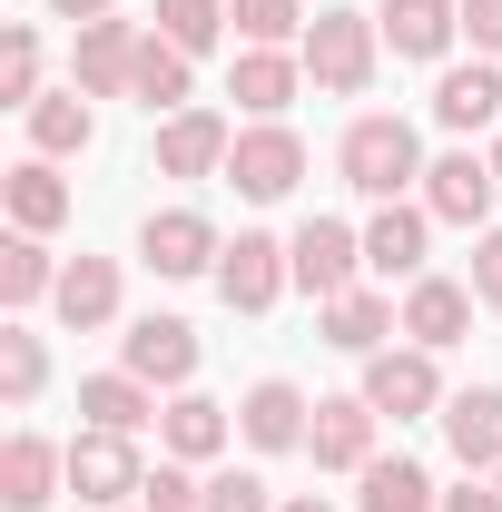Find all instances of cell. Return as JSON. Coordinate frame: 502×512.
I'll list each match as a JSON object with an SVG mask.
<instances>
[{
	"label": "cell",
	"mask_w": 502,
	"mask_h": 512,
	"mask_svg": "<svg viewBox=\"0 0 502 512\" xmlns=\"http://www.w3.org/2000/svg\"><path fill=\"white\" fill-rule=\"evenodd\" d=\"M188 50H178V40H158V30H148V40H138V79H128V99H138V109H148V119H178V109H188Z\"/></svg>",
	"instance_id": "4316f807"
},
{
	"label": "cell",
	"mask_w": 502,
	"mask_h": 512,
	"mask_svg": "<svg viewBox=\"0 0 502 512\" xmlns=\"http://www.w3.org/2000/svg\"><path fill=\"white\" fill-rule=\"evenodd\" d=\"M443 512H502V483L493 473H463V493H443Z\"/></svg>",
	"instance_id": "f35d334b"
},
{
	"label": "cell",
	"mask_w": 502,
	"mask_h": 512,
	"mask_svg": "<svg viewBox=\"0 0 502 512\" xmlns=\"http://www.w3.org/2000/svg\"><path fill=\"white\" fill-rule=\"evenodd\" d=\"M50 483H69V453L50 434H10L0 444V503L10 512H50Z\"/></svg>",
	"instance_id": "ac0fdd59"
},
{
	"label": "cell",
	"mask_w": 502,
	"mask_h": 512,
	"mask_svg": "<svg viewBox=\"0 0 502 512\" xmlns=\"http://www.w3.org/2000/svg\"><path fill=\"white\" fill-rule=\"evenodd\" d=\"M375 404L365 394H315V424H306V453L325 463V473H365L375 463Z\"/></svg>",
	"instance_id": "30bf717a"
},
{
	"label": "cell",
	"mask_w": 502,
	"mask_h": 512,
	"mask_svg": "<svg viewBox=\"0 0 502 512\" xmlns=\"http://www.w3.org/2000/svg\"><path fill=\"white\" fill-rule=\"evenodd\" d=\"M119 355H128V375H138V384H168V394H178V384L197 375V325L188 316H138L119 335Z\"/></svg>",
	"instance_id": "4fadbf2b"
},
{
	"label": "cell",
	"mask_w": 502,
	"mask_h": 512,
	"mask_svg": "<svg viewBox=\"0 0 502 512\" xmlns=\"http://www.w3.org/2000/svg\"><path fill=\"white\" fill-rule=\"evenodd\" d=\"M375 10H315L306 30V79L325 89V99H365L375 89Z\"/></svg>",
	"instance_id": "7a4b0ae2"
},
{
	"label": "cell",
	"mask_w": 502,
	"mask_h": 512,
	"mask_svg": "<svg viewBox=\"0 0 502 512\" xmlns=\"http://www.w3.org/2000/svg\"><path fill=\"white\" fill-rule=\"evenodd\" d=\"M158 40H178L188 60H207L227 40V0H158Z\"/></svg>",
	"instance_id": "4dcf8cb0"
},
{
	"label": "cell",
	"mask_w": 502,
	"mask_h": 512,
	"mask_svg": "<svg viewBox=\"0 0 502 512\" xmlns=\"http://www.w3.org/2000/svg\"><path fill=\"white\" fill-rule=\"evenodd\" d=\"M0 197H10V227H30V237H50L69 217V178L50 168V158H20L10 178H0Z\"/></svg>",
	"instance_id": "83f0119b"
},
{
	"label": "cell",
	"mask_w": 502,
	"mask_h": 512,
	"mask_svg": "<svg viewBox=\"0 0 502 512\" xmlns=\"http://www.w3.org/2000/svg\"><path fill=\"white\" fill-rule=\"evenodd\" d=\"M119 0H50V20H69V30H89V20H109Z\"/></svg>",
	"instance_id": "ab89813d"
},
{
	"label": "cell",
	"mask_w": 502,
	"mask_h": 512,
	"mask_svg": "<svg viewBox=\"0 0 502 512\" xmlns=\"http://www.w3.org/2000/svg\"><path fill=\"white\" fill-rule=\"evenodd\" d=\"M138 256L168 276V286H188V276H217V256H227V237L197 217V207H158L148 227H138Z\"/></svg>",
	"instance_id": "ba28073f"
},
{
	"label": "cell",
	"mask_w": 502,
	"mask_h": 512,
	"mask_svg": "<svg viewBox=\"0 0 502 512\" xmlns=\"http://www.w3.org/2000/svg\"><path fill=\"white\" fill-rule=\"evenodd\" d=\"M40 296H60V266L30 227H10L0 237V306H40Z\"/></svg>",
	"instance_id": "f546056e"
},
{
	"label": "cell",
	"mask_w": 502,
	"mask_h": 512,
	"mask_svg": "<svg viewBox=\"0 0 502 512\" xmlns=\"http://www.w3.org/2000/svg\"><path fill=\"white\" fill-rule=\"evenodd\" d=\"M493 483H502V473H493Z\"/></svg>",
	"instance_id": "7bdbcfd3"
},
{
	"label": "cell",
	"mask_w": 502,
	"mask_h": 512,
	"mask_svg": "<svg viewBox=\"0 0 502 512\" xmlns=\"http://www.w3.org/2000/svg\"><path fill=\"white\" fill-rule=\"evenodd\" d=\"M50 306H60V325H79V335L109 325V316H119V256H69Z\"/></svg>",
	"instance_id": "603a6c76"
},
{
	"label": "cell",
	"mask_w": 502,
	"mask_h": 512,
	"mask_svg": "<svg viewBox=\"0 0 502 512\" xmlns=\"http://www.w3.org/2000/svg\"><path fill=\"white\" fill-rule=\"evenodd\" d=\"M473 286H453V276H414L404 286V335L424 345V355H443V345H463V325H473Z\"/></svg>",
	"instance_id": "2e32d148"
},
{
	"label": "cell",
	"mask_w": 502,
	"mask_h": 512,
	"mask_svg": "<svg viewBox=\"0 0 502 512\" xmlns=\"http://www.w3.org/2000/svg\"><path fill=\"white\" fill-rule=\"evenodd\" d=\"M138 512H207V483H197V463H158L148 483H138Z\"/></svg>",
	"instance_id": "836d02e7"
},
{
	"label": "cell",
	"mask_w": 502,
	"mask_h": 512,
	"mask_svg": "<svg viewBox=\"0 0 502 512\" xmlns=\"http://www.w3.org/2000/svg\"><path fill=\"white\" fill-rule=\"evenodd\" d=\"M443 444H453V463L463 473H502V394L493 384H473V394H443Z\"/></svg>",
	"instance_id": "5bb4252c"
},
{
	"label": "cell",
	"mask_w": 502,
	"mask_h": 512,
	"mask_svg": "<svg viewBox=\"0 0 502 512\" xmlns=\"http://www.w3.org/2000/svg\"><path fill=\"white\" fill-rule=\"evenodd\" d=\"M473 296L502 316V227H483V237H473Z\"/></svg>",
	"instance_id": "8d00e7d4"
},
{
	"label": "cell",
	"mask_w": 502,
	"mask_h": 512,
	"mask_svg": "<svg viewBox=\"0 0 502 512\" xmlns=\"http://www.w3.org/2000/svg\"><path fill=\"white\" fill-rule=\"evenodd\" d=\"M138 40H148V30H138V20H119V10H109V20H89V30H79V79H69V89H89V99H128V79H138Z\"/></svg>",
	"instance_id": "7c38bea8"
},
{
	"label": "cell",
	"mask_w": 502,
	"mask_h": 512,
	"mask_svg": "<svg viewBox=\"0 0 502 512\" xmlns=\"http://www.w3.org/2000/svg\"><path fill=\"white\" fill-rule=\"evenodd\" d=\"M335 168H345V188L375 197V207H394V197L414 188L434 158H424V138H414V119H394V109H365V119L345 128V148H335Z\"/></svg>",
	"instance_id": "6da1fadb"
},
{
	"label": "cell",
	"mask_w": 502,
	"mask_h": 512,
	"mask_svg": "<svg viewBox=\"0 0 502 512\" xmlns=\"http://www.w3.org/2000/svg\"><path fill=\"white\" fill-rule=\"evenodd\" d=\"M286 256H296V286H306L315 306L355 296V276H365V237H355L345 217H306V227L286 237Z\"/></svg>",
	"instance_id": "277c9868"
},
{
	"label": "cell",
	"mask_w": 502,
	"mask_h": 512,
	"mask_svg": "<svg viewBox=\"0 0 502 512\" xmlns=\"http://www.w3.org/2000/svg\"><path fill=\"white\" fill-rule=\"evenodd\" d=\"M375 414H394V424H414V414H443V375L424 345H384V355H365V384H355Z\"/></svg>",
	"instance_id": "8992f818"
},
{
	"label": "cell",
	"mask_w": 502,
	"mask_h": 512,
	"mask_svg": "<svg viewBox=\"0 0 502 512\" xmlns=\"http://www.w3.org/2000/svg\"><path fill=\"white\" fill-rule=\"evenodd\" d=\"M286 286H296V256H286V237H256V227H247L237 247L217 256V296H227L237 316H266Z\"/></svg>",
	"instance_id": "52a82bcc"
},
{
	"label": "cell",
	"mask_w": 502,
	"mask_h": 512,
	"mask_svg": "<svg viewBox=\"0 0 502 512\" xmlns=\"http://www.w3.org/2000/svg\"><path fill=\"white\" fill-rule=\"evenodd\" d=\"M424 237H434V207H404V197H394V207H375V227H365V266L414 286V276H424Z\"/></svg>",
	"instance_id": "ffe728a7"
},
{
	"label": "cell",
	"mask_w": 502,
	"mask_h": 512,
	"mask_svg": "<svg viewBox=\"0 0 502 512\" xmlns=\"http://www.w3.org/2000/svg\"><path fill=\"white\" fill-rule=\"evenodd\" d=\"M355 512H443V493H434V473H424V463L375 453V463H365V493H355Z\"/></svg>",
	"instance_id": "f1b7e54d"
},
{
	"label": "cell",
	"mask_w": 502,
	"mask_h": 512,
	"mask_svg": "<svg viewBox=\"0 0 502 512\" xmlns=\"http://www.w3.org/2000/svg\"><path fill=\"white\" fill-rule=\"evenodd\" d=\"M493 178H502V148H493Z\"/></svg>",
	"instance_id": "b9f144b4"
},
{
	"label": "cell",
	"mask_w": 502,
	"mask_h": 512,
	"mask_svg": "<svg viewBox=\"0 0 502 512\" xmlns=\"http://www.w3.org/2000/svg\"><path fill=\"white\" fill-rule=\"evenodd\" d=\"M40 384H50L40 335H30V325H10V335H0V394H10V404H40Z\"/></svg>",
	"instance_id": "d6a6232c"
},
{
	"label": "cell",
	"mask_w": 502,
	"mask_h": 512,
	"mask_svg": "<svg viewBox=\"0 0 502 512\" xmlns=\"http://www.w3.org/2000/svg\"><path fill=\"white\" fill-rule=\"evenodd\" d=\"M20 119H30V148H40V158H79V148L99 138V109H89V89H40Z\"/></svg>",
	"instance_id": "7402d4cb"
},
{
	"label": "cell",
	"mask_w": 502,
	"mask_h": 512,
	"mask_svg": "<svg viewBox=\"0 0 502 512\" xmlns=\"http://www.w3.org/2000/svg\"><path fill=\"white\" fill-rule=\"evenodd\" d=\"M0 99H10V109H30V99H40V40H30V30H10V40H0Z\"/></svg>",
	"instance_id": "e575fe53"
},
{
	"label": "cell",
	"mask_w": 502,
	"mask_h": 512,
	"mask_svg": "<svg viewBox=\"0 0 502 512\" xmlns=\"http://www.w3.org/2000/svg\"><path fill=\"white\" fill-rule=\"evenodd\" d=\"M434 119L453 128V138L493 128V119H502V69H493V60H463V69H443V79H434Z\"/></svg>",
	"instance_id": "44dd1931"
},
{
	"label": "cell",
	"mask_w": 502,
	"mask_h": 512,
	"mask_svg": "<svg viewBox=\"0 0 502 512\" xmlns=\"http://www.w3.org/2000/svg\"><path fill=\"white\" fill-rule=\"evenodd\" d=\"M158 444L178 453V463H217L227 453V404H207V394H168V414H158Z\"/></svg>",
	"instance_id": "d4e9b609"
},
{
	"label": "cell",
	"mask_w": 502,
	"mask_h": 512,
	"mask_svg": "<svg viewBox=\"0 0 502 512\" xmlns=\"http://www.w3.org/2000/svg\"><path fill=\"white\" fill-rule=\"evenodd\" d=\"M79 414H89L99 434H138V424H158L168 404H158V384H138L119 365V375H89V384H79Z\"/></svg>",
	"instance_id": "cb8c5ba5"
},
{
	"label": "cell",
	"mask_w": 502,
	"mask_h": 512,
	"mask_svg": "<svg viewBox=\"0 0 502 512\" xmlns=\"http://www.w3.org/2000/svg\"><path fill=\"white\" fill-rule=\"evenodd\" d=\"M227 20L247 30V50H286V40H306V30H315V20H306V0H237Z\"/></svg>",
	"instance_id": "1f68e13d"
},
{
	"label": "cell",
	"mask_w": 502,
	"mask_h": 512,
	"mask_svg": "<svg viewBox=\"0 0 502 512\" xmlns=\"http://www.w3.org/2000/svg\"><path fill=\"white\" fill-rule=\"evenodd\" d=\"M493 158H473V148H443L434 168H424V207H434V227H493Z\"/></svg>",
	"instance_id": "9c48e42d"
},
{
	"label": "cell",
	"mask_w": 502,
	"mask_h": 512,
	"mask_svg": "<svg viewBox=\"0 0 502 512\" xmlns=\"http://www.w3.org/2000/svg\"><path fill=\"white\" fill-rule=\"evenodd\" d=\"M207 512H276L266 473H207Z\"/></svg>",
	"instance_id": "d590c367"
},
{
	"label": "cell",
	"mask_w": 502,
	"mask_h": 512,
	"mask_svg": "<svg viewBox=\"0 0 502 512\" xmlns=\"http://www.w3.org/2000/svg\"><path fill=\"white\" fill-rule=\"evenodd\" d=\"M384 335H404V316H394V296H375V286H355V296L325 306V345L335 355H384Z\"/></svg>",
	"instance_id": "484cf974"
},
{
	"label": "cell",
	"mask_w": 502,
	"mask_h": 512,
	"mask_svg": "<svg viewBox=\"0 0 502 512\" xmlns=\"http://www.w3.org/2000/svg\"><path fill=\"white\" fill-rule=\"evenodd\" d=\"M227 148H237V128L217 109H178V119H158V178H227Z\"/></svg>",
	"instance_id": "8fae6325"
},
{
	"label": "cell",
	"mask_w": 502,
	"mask_h": 512,
	"mask_svg": "<svg viewBox=\"0 0 502 512\" xmlns=\"http://www.w3.org/2000/svg\"><path fill=\"white\" fill-rule=\"evenodd\" d=\"M375 30L394 40V60H443L463 40V0H384Z\"/></svg>",
	"instance_id": "e0dca14e"
},
{
	"label": "cell",
	"mask_w": 502,
	"mask_h": 512,
	"mask_svg": "<svg viewBox=\"0 0 502 512\" xmlns=\"http://www.w3.org/2000/svg\"><path fill=\"white\" fill-rule=\"evenodd\" d=\"M296 89H306V60H286V50H237V69H227V99L247 119H286Z\"/></svg>",
	"instance_id": "d6986e66"
},
{
	"label": "cell",
	"mask_w": 502,
	"mask_h": 512,
	"mask_svg": "<svg viewBox=\"0 0 502 512\" xmlns=\"http://www.w3.org/2000/svg\"><path fill=\"white\" fill-rule=\"evenodd\" d=\"M463 40H473L483 60H502V0H463Z\"/></svg>",
	"instance_id": "74e56055"
},
{
	"label": "cell",
	"mask_w": 502,
	"mask_h": 512,
	"mask_svg": "<svg viewBox=\"0 0 502 512\" xmlns=\"http://www.w3.org/2000/svg\"><path fill=\"white\" fill-rule=\"evenodd\" d=\"M138 483H148V463H138V444H128V434H99V424H89V434L69 444V493H79L89 512L138 503Z\"/></svg>",
	"instance_id": "5b68a950"
},
{
	"label": "cell",
	"mask_w": 502,
	"mask_h": 512,
	"mask_svg": "<svg viewBox=\"0 0 502 512\" xmlns=\"http://www.w3.org/2000/svg\"><path fill=\"white\" fill-rule=\"evenodd\" d=\"M296 178H306V138L286 119H247L237 128V148H227V188L237 197L276 207V197H296Z\"/></svg>",
	"instance_id": "3957f363"
},
{
	"label": "cell",
	"mask_w": 502,
	"mask_h": 512,
	"mask_svg": "<svg viewBox=\"0 0 502 512\" xmlns=\"http://www.w3.org/2000/svg\"><path fill=\"white\" fill-rule=\"evenodd\" d=\"M276 512H335V503H325V493H286Z\"/></svg>",
	"instance_id": "60d3db41"
},
{
	"label": "cell",
	"mask_w": 502,
	"mask_h": 512,
	"mask_svg": "<svg viewBox=\"0 0 502 512\" xmlns=\"http://www.w3.org/2000/svg\"><path fill=\"white\" fill-rule=\"evenodd\" d=\"M306 424H315V404H306L286 375L247 384V404H237V434H247L256 453H296V444H306Z\"/></svg>",
	"instance_id": "9a60e30c"
}]
</instances>
